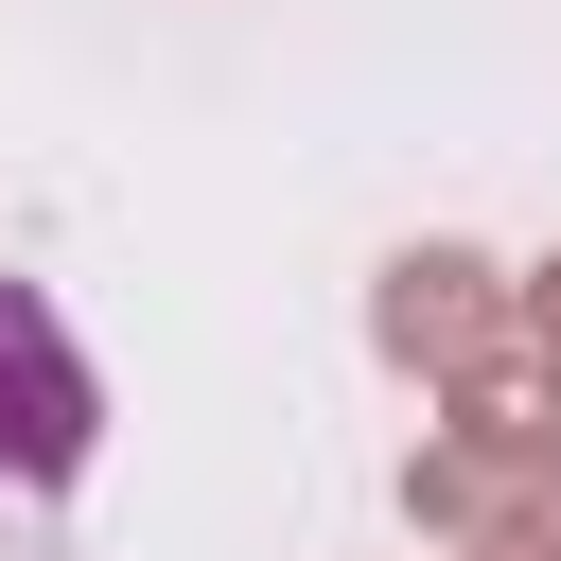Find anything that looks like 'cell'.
<instances>
[{
	"label": "cell",
	"mask_w": 561,
	"mask_h": 561,
	"mask_svg": "<svg viewBox=\"0 0 561 561\" xmlns=\"http://www.w3.org/2000/svg\"><path fill=\"white\" fill-rule=\"evenodd\" d=\"M88 438H105V368H88V333L53 316V280L0 263V491H70Z\"/></svg>",
	"instance_id": "1"
}]
</instances>
